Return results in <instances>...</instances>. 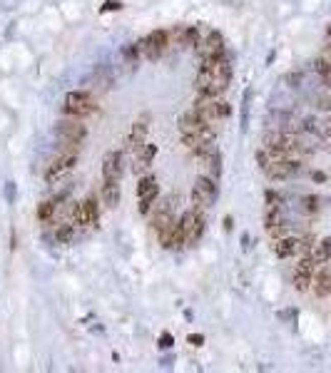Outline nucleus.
Segmentation results:
<instances>
[{
	"label": "nucleus",
	"mask_w": 331,
	"mask_h": 373,
	"mask_svg": "<svg viewBox=\"0 0 331 373\" xmlns=\"http://www.w3.org/2000/svg\"><path fill=\"white\" fill-rule=\"evenodd\" d=\"M232 82V65L229 60H202L195 77V90L199 95H222Z\"/></svg>",
	"instance_id": "obj_1"
},
{
	"label": "nucleus",
	"mask_w": 331,
	"mask_h": 373,
	"mask_svg": "<svg viewBox=\"0 0 331 373\" xmlns=\"http://www.w3.org/2000/svg\"><path fill=\"white\" fill-rule=\"evenodd\" d=\"M192 110L209 122H222L232 114L229 102H224L219 95H197L195 102H192Z\"/></svg>",
	"instance_id": "obj_2"
},
{
	"label": "nucleus",
	"mask_w": 331,
	"mask_h": 373,
	"mask_svg": "<svg viewBox=\"0 0 331 373\" xmlns=\"http://www.w3.org/2000/svg\"><path fill=\"white\" fill-rule=\"evenodd\" d=\"M179 132L187 134V137H197V139H202V142H207V145H215V139H217V132H215V127H212V122L204 120L202 114H197L195 110L187 112V114L179 120Z\"/></svg>",
	"instance_id": "obj_3"
},
{
	"label": "nucleus",
	"mask_w": 331,
	"mask_h": 373,
	"mask_svg": "<svg viewBox=\"0 0 331 373\" xmlns=\"http://www.w3.org/2000/svg\"><path fill=\"white\" fill-rule=\"evenodd\" d=\"M62 112L70 114V117H87V114H95L98 112V100L85 90H75V92L65 95V102H62Z\"/></svg>",
	"instance_id": "obj_4"
},
{
	"label": "nucleus",
	"mask_w": 331,
	"mask_h": 373,
	"mask_svg": "<svg viewBox=\"0 0 331 373\" xmlns=\"http://www.w3.org/2000/svg\"><path fill=\"white\" fill-rule=\"evenodd\" d=\"M217 199V179L212 174H202L197 177L192 184V206L195 209H209Z\"/></svg>",
	"instance_id": "obj_5"
},
{
	"label": "nucleus",
	"mask_w": 331,
	"mask_h": 373,
	"mask_svg": "<svg viewBox=\"0 0 331 373\" xmlns=\"http://www.w3.org/2000/svg\"><path fill=\"white\" fill-rule=\"evenodd\" d=\"M301 172V159L296 157H272V162L267 165L264 174L272 179V182H284V179H292Z\"/></svg>",
	"instance_id": "obj_6"
},
{
	"label": "nucleus",
	"mask_w": 331,
	"mask_h": 373,
	"mask_svg": "<svg viewBox=\"0 0 331 373\" xmlns=\"http://www.w3.org/2000/svg\"><path fill=\"white\" fill-rule=\"evenodd\" d=\"M179 222H182V229H184V242H187V246H197L199 239H202V234H204V212L192 206V209H187L179 217Z\"/></svg>",
	"instance_id": "obj_7"
},
{
	"label": "nucleus",
	"mask_w": 331,
	"mask_h": 373,
	"mask_svg": "<svg viewBox=\"0 0 331 373\" xmlns=\"http://www.w3.org/2000/svg\"><path fill=\"white\" fill-rule=\"evenodd\" d=\"M53 132L58 134L60 139H67V142H85L87 139V127L82 125V120L80 117H62V120H58L55 122V127H53Z\"/></svg>",
	"instance_id": "obj_8"
},
{
	"label": "nucleus",
	"mask_w": 331,
	"mask_h": 373,
	"mask_svg": "<svg viewBox=\"0 0 331 373\" xmlns=\"http://www.w3.org/2000/svg\"><path fill=\"white\" fill-rule=\"evenodd\" d=\"M167 45H170V33L167 30H152L145 40H139V53L147 57V60L155 62V60H159V57L164 55Z\"/></svg>",
	"instance_id": "obj_9"
},
{
	"label": "nucleus",
	"mask_w": 331,
	"mask_h": 373,
	"mask_svg": "<svg viewBox=\"0 0 331 373\" xmlns=\"http://www.w3.org/2000/svg\"><path fill=\"white\" fill-rule=\"evenodd\" d=\"M316 269H319V266H316V261L312 259V254H304V257L299 259L296 269H294V289H296L299 294H304V291L312 289Z\"/></svg>",
	"instance_id": "obj_10"
},
{
	"label": "nucleus",
	"mask_w": 331,
	"mask_h": 373,
	"mask_svg": "<svg viewBox=\"0 0 331 373\" xmlns=\"http://www.w3.org/2000/svg\"><path fill=\"white\" fill-rule=\"evenodd\" d=\"M197 55L202 60H224V37L217 30H209L204 40L197 42Z\"/></svg>",
	"instance_id": "obj_11"
},
{
	"label": "nucleus",
	"mask_w": 331,
	"mask_h": 373,
	"mask_svg": "<svg viewBox=\"0 0 331 373\" xmlns=\"http://www.w3.org/2000/svg\"><path fill=\"white\" fill-rule=\"evenodd\" d=\"M157 194H159V182L157 177L147 174L137 182V199H139V212L142 214H150L152 204L157 202Z\"/></svg>",
	"instance_id": "obj_12"
},
{
	"label": "nucleus",
	"mask_w": 331,
	"mask_h": 373,
	"mask_svg": "<svg viewBox=\"0 0 331 373\" xmlns=\"http://www.w3.org/2000/svg\"><path fill=\"white\" fill-rule=\"evenodd\" d=\"M157 237H159V244L164 249H182V246H187V242H184V229H182V222L177 217L164 229H159Z\"/></svg>",
	"instance_id": "obj_13"
},
{
	"label": "nucleus",
	"mask_w": 331,
	"mask_h": 373,
	"mask_svg": "<svg viewBox=\"0 0 331 373\" xmlns=\"http://www.w3.org/2000/svg\"><path fill=\"white\" fill-rule=\"evenodd\" d=\"M75 165H78V152H62V154H58V157L50 162V167L45 172V179H48V182H55V179H60L62 174H67Z\"/></svg>",
	"instance_id": "obj_14"
},
{
	"label": "nucleus",
	"mask_w": 331,
	"mask_h": 373,
	"mask_svg": "<svg viewBox=\"0 0 331 373\" xmlns=\"http://www.w3.org/2000/svg\"><path fill=\"white\" fill-rule=\"evenodd\" d=\"M100 222V206L95 197H87L75 206V224L80 226H95Z\"/></svg>",
	"instance_id": "obj_15"
},
{
	"label": "nucleus",
	"mask_w": 331,
	"mask_h": 373,
	"mask_svg": "<svg viewBox=\"0 0 331 373\" xmlns=\"http://www.w3.org/2000/svg\"><path fill=\"white\" fill-rule=\"evenodd\" d=\"M312 289H314V296L316 298H324L331 294V269L326 264H321L314 274V281H312Z\"/></svg>",
	"instance_id": "obj_16"
},
{
	"label": "nucleus",
	"mask_w": 331,
	"mask_h": 373,
	"mask_svg": "<svg viewBox=\"0 0 331 373\" xmlns=\"http://www.w3.org/2000/svg\"><path fill=\"white\" fill-rule=\"evenodd\" d=\"M170 37H175L177 45H182V48H197V42H199V28L197 25H179L175 28Z\"/></svg>",
	"instance_id": "obj_17"
},
{
	"label": "nucleus",
	"mask_w": 331,
	"mask_h": 373,
	"mask_svg": "<svg viewBox=\"0 0 331 373\" xmlns=\"http://www.w3.org/2000/svg\"><path fill=\"white\" fill-rule=\"evenodd\" d=\"M274 254L279 259H292L296 254H301V239L299 237H281V239H276Z\"/></svg>",
	"instance_id": "obj_18"
},
{
	"label": "nucleus",
	"mask_w": 331,
	"mask_h": 373,
	"mask_svg": "<svg viewBox=\"0 0 331 373\" xmlns=\"http://www.w3.org/2000/svg\"><path fill=\"white\" fill-rule=\"evenodd\" d=\"M100 199H102V204L107 209H115L120 204V179H102Z\"/></svg>",
	"instance_id": "obj_19"
},
{
	"label": "nucleus",
	"mask_w": 331,
	"mask_h": 373,
	"mask_svg": "<svg viewBox=\"0 0 331 373\" xmlns=\"http://www.w3.org/2000/svg\"><path fill=\"white\" fill-rule=\"evenodd\" d=\"M120 172H122V154L112 149L102 159V179H120Z\"/></svg>",
	"instance_id": "obj_20"
},
{
	"label": "nucleus",
	"mask_w": 331,
	"mask_h": 373,
	"mask_svg": "<svg viewBox=\"0 0 331 373\" xmlns=\"http://www.w3.org/2000/svg\"><path fill=\"white\" fill-rule=\"evenodd\" d=\"M147 130H150V127H147V122H142V120L132 125V130H130V134H127V142H125L130 152H139V149H142L145 137H147Z\"/></svg>",
	"instance_id": "obj_21"
},
{
	"label": "nucleus",
	"mask_w": 331,
	"mask_h": 373,
	"mask_svg": "<svg viewBox=\"0 0 331 373\" xmlns=\"http://www.w3.org/2000/svg\"><path fill=\"white\" fill-rule=\"evenodd\" d=\"M197 159L207 167V172H209L212 177H219V172H222V154H219L215 147H209L207 152H202Z\"/></svg>",
	"instance_id": "obj_22"
},
{
	"label": "nucleus",
	"mask_w": 331,
	"mask_h": 373,
	"mask_svg": "<svg viewBox=\"0 0 331 373\" xmlns=\"http://www.w3.org/2000/svg\"><path fill=\"white\" fill-rule=\"evenodd\" d=\"M309 254H312V259L316 261V266H321V264H329V261H331V237L321 239L319 244H314V249L309 251Z\"/></svg>",
	"instance_id": "obj_23"
},
{
	"label": "nucleus",
	"mask_w": 331,
	"mask_h": 373,
	"mask_svg": "<svg viewBox=\"0 0 331 373\" xmlns=\"http://www.w3.org/2000/svg\"><path fill=\"white\" fill-rule=\"evenodd\" d=\"M155 154H157V145H147V142H145L142 149L137 152V157H135V169H147L152 165Z\"/></svg>",
	"instance_id": "obj_24"
},
{
	"label": "nucleus",
	"mask_w": 331,
	"mask_h": 373,
	"mask_svg": "<svg viewBox=\"0 0 331 373\" xmlns=\"http://www.w3.org/2000/svg\"><path fill=\"white\" fill-rule=\"evenodd\" d=\"M58 199H50V202H42L38 206V219L40 222H50L53 219V214H55V209H58Z\"/></svg>",
	"instance_id": "obj_25"
},
{
	"label": "nucleus",
	"mask_w": 331,
	"mask_h": 373,
	"mask_svg": "<svg viewBox=\"0 0 331 373\" xmlns=\"http://www.w3.org/2000/svg\"><path fill=\"white\" fill-rule=\"evenodd\" d=\"M276 224H281L279 206H267V212H264V226H267V231H269V229H274Z\"/></svg>",
	"instance_id": "obj_26"
},
{
	"label": "nucleus",
	"mask_w": 331,
	"mask_h": 373,
	"mask_svg": "<svg viewBox=\"0 0 331 373\" xmlns=\"http://www.w3.org/2000/svg\"><path fill=\"white\" fill-rule=\"evenodd\" d=\"M314 70L321 75V80H326L331 75V60L329 57H316V60H314Z\"/></svg>",
	"instance_id": "obj_27"
},
{
	"label": "nucleus",
	"mask_w": 331,
	"mask_h": 373,
	"mask_svg": "<svg viewBox=\"0 0 331 373\" xmlns=\"http://www.w3.org/2000/svg\"><path fill=\"white\" fill-rule=\"evenodd\" d=\"M55 239H58V244L70 242V239H73V224H62L58 229V234H55Z\"/></svg>",
	"instance_id": "obj_28"
},
{
	"label": "nucleus",
	"mask_w": 331,
	"mask_h": 373,
	"mask_svg": "<svg viewBox=\"0 0 331 373\" xmlns=\"http://www.w3.org/2000/svg\"><path fill=\"white\" fill-rule=\"evenodd\" d=\"M249 100H252V90L244 92V105H242V130H247V112H249Z\"/></svg>",
	"instance_id": "obj_29"
},
{
	"label": "nucleus",
	"mask_w": 331,
	"mask_h": 373,
	"mask_svg": "<svg viewBox=\"0 0 331 373\" xmlns=\"http://www.w3.org/2000/svg\"><path fill=\"white\" fill-rule=\"evenodd\" d=\"M284 82H287L289 87H299V85L304 82V73H289L284 77Z\"/></svg>",
	"instance_id": "obj_30"
},
{
	"label": "nucleus",
	"mask_w": 331,
	"mask_h": 373,
	"mask_svg": "<svg viewBox=\"0 0 331 373\" xmlns=\"http://www.w3.org/2000/svg\"><path fill=\"white\" fill-rule=\"evenodd\" d=\"M301 204H304V212L314 214V212L319 209V199H316V197H304V199H301Z\"/></svg>",
	"instance_id": "obj_31"
},
{
	"label": "nucleus",
	"mask_w": 331,
	"mask_h": 373,
	"mask_svg": "<svg viewBox=\"0 0 331 373\" xmlns=\"http://www.w3.org/2000/svg\"><path fill=\"white\" fill-rule=\"evenodd\" d=\"M122 8V3H117V0H107L105 5H102V13H110V10H120Z\"/></svg>",
	"instance_id": "obj_32"
},
{
	"label": "nucleus",
	"mask_w": 331,
	"mask_h": 373,
	"mask_svg": "<svg viewBox=\"0 0 331 373\" xmlns=\"http://www.w3.org/2000/svg\"><path fill=\"white\" fill-rule=\"evenodd\" d=\"M319 107H321V110H326V112H331V97H319Z\"/></svg>",
	"instance_id": "obj_33"
},
{
	"label": "nucleus",
	"mask_w": 331,
	"mask_h": 373,
	"mask_svg": "<svg viewBox=\"0 0 331 373\" xmlns=\"http://www.w3.org/2000/svg\"><path fill=\"white\" fill-rule=\"evenodd\" d=\"M159 346H162V348H170V346H172V336L162 334V338H159Z\"/></svg>",
	"instance_id": "obj_34"
},
{
	"label": "nucleus",
	"mask_w": 331,
	"mask_h": 373,
	"mask_svg": "<svg viewBox=\"0 0 331 373\" xmlns=\"http://www.w3.org/2000/svg\"><path fill=\"white\" fill-rule=\"evenodd\" d=\"M312 179L319 182V184H324V182H326V174H324V172H312Z\"/></svg>",
	"instance_id": "obj_35"
},
{
	"label": "nucleus",
	"mask_w": 331,
	"mask_h": 373,
	"mask_svg": "<svg viewBox=\"0 0 331 373\" xmlns=\"http://www.w3.org/2000/svg\"><path fill=\"white\" fill-rule=\"evenodd\" d=\"M190 343L192 346H202L204 343V336H190Z\"/></svg>",
	"instance_id": "obj_36"
},
{
	"label": "nucleus",
	"mask_w": 331,
	"mask_h": 373,
	"mask_svg": "<svg viewBox=\"0 0 331 373\" xmlns=\"http://www.w3.org/2000/svg\"><path fill=\"white\" fill-rule=\"evenodd\" d=\"M326 37H329V42H331V22H329V28H326Z\"/></svg>",
	"instance_id": "obj_37"
},
{
	"label": "nucleus",
	"mask_w": 331,
	"mask_h": 373,
	"mask_svg": "<svg viewBox=\"0 0 331 373\" xmlns=\"http://www.w3.org/2000/svg\"><path fill=\"white\" fill-rule=\"evenodd\" d=\"M326 139H329V149H331V134H326Z\"/></svg>",
	"instance_id": "obj_38"
}]
</instances>
